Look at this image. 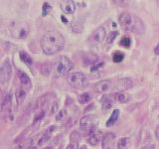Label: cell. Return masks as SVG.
Returning <instances> with one entry per match:
<instances>
[{
    "mask_svg": "<svg viewBox=\"0 0 159 149\" xmlns=\"http://www.w3.org/2000/svg\"><path fill=\"white\" fill-rule=\"evenodd\" d=\"M41 48L46 55H54L62 51L65 47V38L58 31H48L41 38Z\"/></svg>",
    "mask_w": 159,
    "mask_h": 149,
    "instance_id": "6da1fadb",
    "label": "cell"
},
{
    "mask_svg": "<svg viewBox=\"0 0 159 149\" xmlns=\"http://www.w3.org/2000/svg\"><path fill=\"white\" fill-rule=\"evenodd\" d=\"M118 22L120 27L126 32H131L137 35H142L145 32V25L143 21L134 14L123 12L119 16Z\"/></svg>",
    "mask_w": 159,
    "mask_h": 149,
    "instance_id": "7a4b0ae2",
    "label": "cell"
},
{
    "mask_svg": "<svg viewBox=\"0 0 159 149\" xmlns=\"http://www.w3.org/2000/svg\"><path fill=\"white\" fill-rule=\"evenodd\" d=\"M9 32L15 39H25L30 33L29 24L24 21H13L9 25Z\"/></svg>",
    "mask_w": 159,
    "mask_h": 149,
    "instance_id": "3957f363",
    "label": "cell"
},
{
    "mask_svg": "<svg viewBox=\"0 0 159 149\" xmlns=\"http://www.w3.org/2000/svg\"><path fill=\"white\" fill-rule=\"evenodd\" d=\"M53 68L57 74L65 76V74H68L74 68V63L71 61V59L66 56H59L55 61Z\"/></svg>",
    "mask_w": 159,
    "mask_h": 149,
    "instance_id": "277c9868",
    "label": "cell"
},
{
    "mask_svg": "<svg viewBox=\"0 0 159 149\" xmlns=\"http://www.w3.org/2000/svg\"><path fill=\"white\" fill-rule=\"evenodd\" d=\"M68 84L75 88H84L89 86V79L83 73L76 72L68 74Z\"/></svg>",
    "mask_w": 159,
    "mask_h": 149,
    "instance_id": "5b68a950",
    "label": "cell"
},
{
    "mask_svg": "<svg viewBox=\"0 0 159 149\" xmlns=\"http://www.w3.org/2000/svg\"><path fill=\"white\" fill-rule=\"evenodd\" d=\"M12 76V66L11 63L7 59L3 62V64L0 67V82L2 83H8L9 79Z\"/></svg>",
    "mask_w": 159,
    "mask_h": 149,
    "instance_id": "8992f818",
    "label": "cell"
},
{
    "mask_svg": "<svg viewBox=\"0 0 159 149\" xmlns=\"http://www.w3.org/2000/svg\"><path fill=\"white\" fill-rule=\"evenodd\" d=\"M106 37H107V30L104 27L101 26L98 27L96 30H93L89 38V41L92 44H99L103 41Z\"/></svg>",
    "mask_w": 159,
    "mask_h": 149,
    "instance_id": "52a82bcc",
    "label": "cell"
},
{
    "mask_svg": "<svg viewBox=\"0 0 159 149\" xmlns=\"http://www.w3.org/2000/svg\"><path fill=\"white\" fill-rule=\"evenodd\" d=\"M96 117L93 115H86L82 117L81 121H80V127L83 129L84 131H93V129L96 124Z\"/></svg>",
    "mask_w": 159,
    "mask_h": 149,
    "instance_id": "ba28073f",
    "label": "cell"
},
{
    "mask_svg": "<svg viewBox=\"0 0 159 149\" xmlns=\"http://www.w3.org/2000/svg\"><path fill=\"white\" fill-rule=\"evenodd\" d=\"M114 87L118 92H125L133 87V83L129 78H120L116 81Z\"/></svg>",
    "mask_w": 159,
    "mask_h": 149,
    "instance_id": "9c48e42d",
    "label": "cell"
},
{
    "mask_svg": "<svg viewBox=\"0 0 159 149\" xmlns=\"http://www.w3.org/2000/svg\"><path fill=\"white\" fill-rule=\"evenodd\" d=\"M113 88V84L109 79H103L94 84V91L97 93H107Z\"/></svg>",
    "mask_w": 159,
    "mask_h": 149,
    "instance_id": "30bf717a",
    "label": "cell"
},
{
    "mask_svg": "<svg viewBox=\"0 0 159 149\" xmlns=\"http://www.w3.org/2000/svg\"><path fill=\"white\" fill-rule=\"evenodd\" d=\"M116 139V135L112 132L106 133L102 138V149H111L112 144Z\"/></svg>",
    "mask_w": 159,
    "mask_h": 149,
    "instance_id": "8fae6325",
    "label": "cell"
},
{
    "mask_svg": "<svg viewBox=\"0 0 159 149\" xmlns=\"http://www.w3.org/2000/svg\"><path fill=\"white\" fill-rule=\"evenodd\" d=\"M60 7H61L62 11L65 14H74L76 11V3L72 0H65L62 1L60 4Z\"/></svg>",
    "mask_w": 159,
    "mask_h": 149,
    "instance_id": "7c38bea8",
    "label": "cell"
},
{
    "mask_svg": "<svg viewBox=\"0 0 159 149\" xmlns=\"http://www.w3.org/2000/svg\"><path fill=\"white\" fill-rule=\"evenodd\" d=\"M12 106V93L9 92L6 96L4 97V99L1 103V112L2 113H5L10 111V107Z\"/></svg>",
    "mask_w": 159,
    "mask_h": 149,
    "instance_id": "4fadbf2b",
    "label": "cell"
},
{
    "mask_svg": "<svg viewBox=\"0 0 159 149\" xmlns=\"http://www.w3.org/2000/svg\"><path fill=\"white\" fill-rule=\"evenodd\" d=\"M113 102H117L119 103H126L130 101V96L125 92H117L112 94Z\"/></svg>",
    "mask_w": 159,
    "mask_h": 149,
    "instance_id": "5bb4252c",
    "label": "cell"
},
{
    "mask_svg": "<svg viewBox=\"0 0 159 149\" xmlns=\"http://www.w3.org/2000/svg\"><path fill=\"white\" fill-rule=\"evenodd\" d=\"M55 129H56V126H54V125L50 126L48 129H46V131H45V132L43 133V135L41 136V138H40V140H39V142H38V145H39V146L43 145V144H45L46 142H48V141L50 140V139H51L52 134H53V132H54Z\"/></svg>",
    "mask_w": 159,
    "mask_h": 149,
    "instance_id": "9a60e30c",
    "label": "cell"
},
{
    "mask_svg": "<svg viewBox=\"0 0 159 149\" xmlns=\"http://www.w3.org/2000/svg\"><path fill=\"white\" fill-rule=\"evenodd\" d=\"M17 76H18L19 81H20V83L22 84L23 87H26V88H31V86H32L31 79H30L29 76H28L26 73H24L22 71H18L17 72Z\"/></svg>",
    "mask_w": 159,
    "mask_h": 149,
    "instance_id": "2e32d148",
    "label": "cell"
},
{
    "mask_svg": "<svg viewBox=\"0 0 159 149\" xmlns=\"http://www.w3.org/2000/svg\"><path fill=\"white\" fill-rule=\"evenodd\" d=\"M101 139H102L101 133L99 132H92L91 135H89L88 138V142H89V144H91L92 146H96L99 142H101Z\"/></svg>",
    "mask_w": 159,
    "mask_h": 149,
    "instance_id": "e0dca14e",
    "label": "cell"
},
{
    "mask_svg": "<svg viewBox=\"0 0 159 149\" xmlns=\"http://www.w3.org/2000/svg\"><path fill=\"white\" fill-rule=\"evenodd\" d=\"M118 117H119V109H114L112 111V113L111 114V116L107 119V121L106 123V125L107 127H111L112 125L116 123V121L118 120Z\"/></svg>",
    "mask_w": 159,
    "mask_h": 149,
    "instance_id": "ac0fdd59",
    "label": "cell"
},
{
    "mask_svg": "<svg viewBox=\"0 0 159 149\" xmlns=\"http://www.w3.org/2000/svg\"><path fill=\"white\" fill-rule=\"evenodd\" d=\"M98 57L96 54L89 53L84 57V63L86 65H93H93H96V63L98 62Z\"/></svg>",
    "mask_w": 159,
    "mask_h": 149,
    "instance_id": "d6986e66",
    "label": "cell"
},
{
    "mask_svg": "<svg viewBox=\"0 0 159 149\" xmlns=\"http://www.w3.org/2000/svg\"><path fill=\"white\" fill-rule=\"evenodd\" d=\"M102 104L103 109H109L113 106V97L112 96H104L102 98Z\"/></svg>",
    "mask_w": 159,
    "mask_h": 149,
    "instance_id": "ffe728a7",
    "label": "cell"
},
{
    "mask_svg": "<svg viewBox=\"0 0 159 149\" xmlns=\"http://www.w3.org/2000/svg\"><path fill=\"white\" fill-rule=\"evenodd\" d=\"M15 97H16V101L18 104L22 103L24 102L25 97H26V92H25V89L22 88H17L16 93H15Z\"/></svg>",
    "mask_w": 159,
    "mask_h": 149,
    "instance_id": "44dd1931",
    "label": "cell"
},
{
    "mask_svg": "<svg viewBox=\"0 0 159 149\" xmlns=\"http://www.w3.org/2000/svg\"><path fill=\"white\" fill-rule=\"evenodd\" d=\"M19 56H20V59L22 60V62L26 64L27 66H32L33 65V59L31 58V56H30L28 53L21 51L19 53Z\"/></svg>",
    "mask_w": 159,
    "mask_h": 149,
    "instance_id": "7402d4cb",
    "label": "cell"
},
{
    "mask_svg": "<svg viewBox=\"0 0 159 149\" xmlns=\"http://www.w3.org/2000/svg\"><path fill=\"white\" fill-rule=\"evenodd\" d=\"M130 143V139L128 137H121L117 141V149H127Z\"/></svg>",
    "mask_w": 159,
    "mask_h": 149,
    "instance_id": "603a6c76",
    "label": "cell"
},
{
    "mask_svg": "<svg viewBox=\"0 0 159 149\" xmlns=\"http://www.w3.org/2000/svg\"><path fill=\"white\" fill-rule=\"evenodd\" d=\"M32 145H33V139L28 138L20 144H18L14 149H30V148H32Z\"/></svg>",
    "mask_w": 159,
    "mask_h": 149,
    "instance_id": "cb8c5ba5",
    "label": "cell"
},
{
    "mask_svg": "<svg viewBox=\"0 0 159 149\" xmlns=\"http://www.w3.org/2000/svg\"><path fill=\"white\" fill-rule=\"evenodd\" d=\"M72 30L75 33H82L83 32V23L79 20H75L71 24Z\"/></svg>",
    "mask_w": 159,
    "mask_h": 149,
    "instance_id": "d4e9b609",
    "label": "cell"
},
{
    "mask_svg": "<svg viewBox=\"0 0 159 149\" xmlns=\"http://www.w3.org/2000/svg\"><path fill=\"white\" fill-rule=\"evenodd\" d=\"M91 99H92L91 94H89V93H84L79 97V102L82 103V104H86V103L91 102Z\"/></svg>",
    "mask_w": 159,
    "mask_h": 149,
    "instance_id": "484cf974",
    "label": "cell"
},
{
    "mask_svg": "<svg viewBox=\"0 0 159 149\" xmlns=\"http://www.w3.org/2000/svg\"><path fill=\"white\" fill-rule=\"evenodd\" d=\"M45 111H40L38 113H36L35 114V116H34V118H33V123L34 124H36V123H38V122H40L42 120V119L45 117Z\"/></svg>",
    "mask_w": 159,
    "mask_h": 149,
    "instance_id": "4316f807",
    "label": "cell"
},
{
    "mask_svg": "<svg viewBox=\"0 0 159 149\" xmlns=\"http://www.w3.org/2000/svg\"><path fill=\"white\" fill-rule=\"evenodd\" d=\"M116 36H117V32L116 31L111 32L108 35H107V44H112L114 40H116Z\"/></svg>",
    "mask_w": 159,
    "mask_h": 149,
    "instance_id": "83f0119b",
    "label": "cell"
},
{
    "mask_svg": "<svg viewBox=\"0 0 159 149\" xmlns=\"http://www.w3.org/2000/svg\"><path fill=\"white\" fill-rule=\"evenodd\" d=\"M123 59H124L123 54H122V53H119V52H116V54L113 55L112 61H113L114 63H119V62H121Z\"/></svg>",
    "mask_w": 159,
    "mask_h": 149,
    "instance_id": "f1b7e54d",
    "label": "cell"
},
{
    "mask_svg": "<svg viewBox=\"0 0 159 149\" xmlns=\"http://www.w3.org/2000/svg\"><path fill=\"white\" fill-rule=\"evenodd\" d=\"M51 10H52V7L48 4V2H45V3L43 4L42 15H43V16H47V15H48L50 12H51Z\"/></svg>",
    "mask_w": 159,
    "mask_h": 149,
    "instance_id": "f546056e",
    "label": "cell"
},
{
    "mask_svg": "<svg viewBox=\"0 0 159 149\" xmlns=\"http://www.w3.org/2000/svg\"><path fill=\"white\" fill-rule=\"evenodd\" d=\"M130 43H131V41H130V39H129L128 37H123L121 40H120V45L121 46H123V47H129L130 46Z\"/></svg>",
    "mask_w": 159,
    "mask_h": 149,
    "instance_id": "4dcf8cb0",
    "label": "cell"
},
{
    "mask_svg": "<svg viewBox=\"0 0 159 149\" xmlns=\"http://www.w3.org/2000/svg\"><path fill=\"white\" fill-rule=\"evenodd\" d=\"M80 138H81V134L77 131H74L71 134V141L72 142H78L80 140Z\"/></svg>",
    "mask_w": 159,
    "mask_h": 149,
    "instance_id": "1f68e13d",
    "label": "cell"
},
{
    "mask_svg": "<svg viewBox=\"0 0 159 149\" xmlns=\"http://www.w3.org/2000/svg\"><path fill=\"white\" fill-rule=\"evenodd\" d=\"M67 114V111H65V109H62V111H60L59 113L57 114V116H56V120L57 121H60V120H62V119L65 117V115Z\"/></svg>",
    "mask_w": 159,
    "mask_h": 149,
    "instance_id": "d6a6232c",
    "label": "cell"
},
{
    "mask_svg": "<svg viewBox=\"0 0 159 149\" xmlns=\"http://www.w3.org/2000/svg\"><path fill=\"white\" fill-rule=\"evenodd\" d=\"M102 66H103V63H98V64H96V65H93V66L92 67L91 71H92V72H96V71H98V70L101 69V68H102Z\"/></svg>",
    "mask_w": 159,
    "mask_h": 149,
    "instance_id": "836d02e7",
    "label": "cell"
},
{
    "mask_svg": "<svg viewBox=\"0 0 159 149\" xmlns=\"http://www.w3.org/2000/svg\"><path fill=\"white\" fill-rule=\"evenodd\" d=\"M79 148V144L78 142H71L69 144V145L67 146L66 149H78Z\"/></svg>",
    "mask_w": 159,
    "mask_h": 149,
    "instance_id": "e575fe53",
    "label": "cell"
},
{
    "mask_svg": "<svg viewBox=\"0 0 159 149\" xmlns=\"http://www.w3.org/2000/svg\"><path fill=\"white\" fill-rule=\"evenodd\" d=\"M50 108H51V109H49V111H50V113H54L55 111H57V108H58V103H57V102H54V103L52 104V106H50Z\"/></svg>",
    "mask_w": 159,
    "mask_h": 149,
    "instance_id": "d590c367",
    "label": "cell"
},
{
    "mask_svg": "<svg viewBox=\"0 0 159 149\" xmlns=\"http://www.w3.org/2000/svg\"><path fill=\"white\" fill-rule=\"evenodd\" d=\"M3 99H4V97H3V93H2V89L0 88V104L2 103Z\"/></svg>",
    "mask_w": 159,
    "mask_h": 149,
    "instance_id": "8d00e7d4",
    "label": "cell"
},
{
    "mask_svg": "<svg viewBox=\"0 0 159 149\" xmlns=\"http://www.w3.org/2000/svg\"><path fill=\"white\" fill-rule=\"evenodd\" d=\"M154 53H155V55H159V43L157 46L154 48Z\"/></svg>",
    "mask_w": 159,
    "mask_h": 149,
    "instance_id": "74e56055",
    "label": "cell"
},
{
    "mask_svg": "<svg viewBox=\"0 0 159 149\" xmlns=\"http://www.w3.org/2000/svg\"><path fill=\"white\" fill-rule=\"evenodd\" d=\"M155 136H156V138L157 139H159V125L156 127V129H155Z\"/></svg>",
    "mask_w": 159,
    "mask_h": 149,
    "instance_id": "f35d334b",
    "label": "cell"
},
{
    "mask_svg": "<svg viewBox=\"0 0 159 149\" xmlns=\"http://www.w3.org/2000/svg\"><path fill=\"white\" fill-rule=\"evenodd\" d=\"M142 149H154V147L152 145H147V146H144Z\"/></svg>",
    "mask_w": 159,
    "mask_h": 149,
    "instance_id": "ab89813d",
    "label": "cell"
},
{
    "mask_svg": "<svg viewBox=\"0 0 159 149\" xmlns=\"http://www.w3.org/2000/svg\"><path fill=\"white\" fill-rule=\"evenodd\" d=\"M80 149H88V148H87V146H86V145H84V146H82Z\"/></svg>",
    "mask_w": 159,
    "mask_h": 149,
    "instance_id": "60d3db41",
    "label": "cell"
},
{
    "mask_svg": "<svg viewBox=\"0 0 159 149\" xmlns=\"http://www.w3.org/2000/svg\"><path fill=\"white\" fill-rule=\"evenodd\" d=\"M43 149H53L52 147H45V148H43Z\"/></svg>",
    "mask_w": 159,
    "mask_h": 149,
    "instance_id": "b9f144b4",
    "label": "cell"
},
{
    "mask_svg": "<svg viewBox=\"0 0 159 149\" xmlns=\"http://www.w3.org/2000/svg\"><path fill=\"white\" fill-rule=\"evenodd\" d=\"M30 149H37V147H32V148H30Z\"/></svg>",
    "mask_w": 159,
    "mask_h": 149,
    "instance_id": "7bdbcfd3",
    "label": "cell"
},
{
    "mask_svg": "<svg viewBox=\"0 0 159 149\" xmlns=\"http://www.w3.org/2000/svg\"><path fill=\"white\" fill-rule=\"evenodd\" d=\"M156 3H157V5H158V7H159V0H158V1H157Z\"/></svg>",
    "mask_w": 159,
    "mask_h": 149,
    "instance_id": "ee69618b",
    "label": "cell"
}]
</instances>
